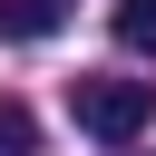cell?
I'll return each instance as SVG.
<instances>
[{
	"mask_svg": "<svg viewBox=\"0 0 156 156\" xmlns=\"http://www.w3.org/2000/svg\"><path fill=\"white\" fill-rule=\"evenodd\" d=\"M68 117H78L88 136L127 146V136L156 127V78H68Z\"/></svg>",
	"mask_w": 156,
	"mask_h": 156,
	"instance_id": "1",
	"label": "cell"
},
{
	"mask_svg": "<svg viewBox=\"0 0 156 156\" xmlns=\"http://www.w3.org/2000/svg\"><path fill=\"white\" fill-rule=\"evenodd\" d=\"M58 29V0H0V39H49Z\"/></svg>",
	"mask_w": 156,
	"mask_h": 156,
	"instance_id": "2",
	"label": "cell"
},
{
	"mask_svg": "<svg viewBox=\"0 0 156 156\" xmlns=\"http://www.w3.org/2000/svg\"><path fill=\"white\" fill-rule=\"evenodd\" d=\"M117 49L156 58V0H117Z\"/></svg>",
	"mask_w": 156,
	"mask_h": 156,
	"instance_id": "3",
	"label": "cell"
},
{
	"mask_svg": "<svg viewBox=\"0 0 156 156\" xmlns=\"http://www.w3.org/2000/svg\"><path fill=\"white\" fill-rule=\"evenodd\" d=\"M0 156H39V117L20 98H0Z\"/></svg>",
	"mask_w": 156,
	"mask_h": 156,
	"instance_id": "4",
	"label": "cell"
}]
</instances>
